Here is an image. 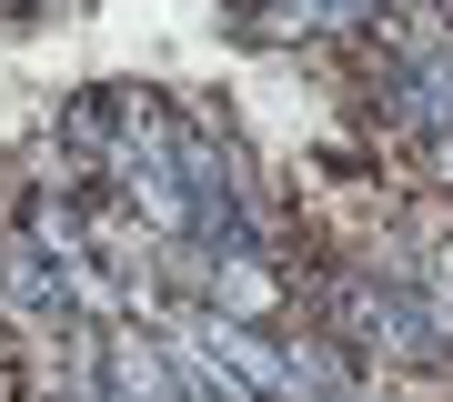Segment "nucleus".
Returning a JSON list of instances; mask_svg holds the SVG:
<instances>
[{"label": "nucleus", "instance_id": "1", "mask_svg": "<svg viewBox=\"0 0 453 402\" xmlns=\"http://www.w3.org/2000/svg\"><path fill=\"white\" fill-rule=\"evenodd\" d=\"M333 322L363 342V353H383V362H453V312L423 302V282H333Z\"/></svg>", "mask_w": 453, "mask_h": 402}]
</instances>
